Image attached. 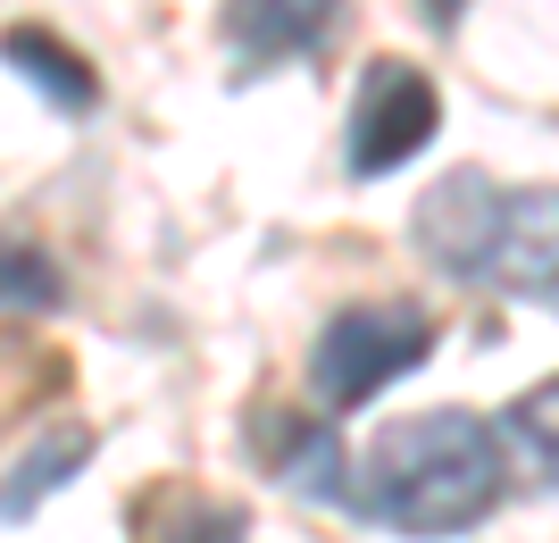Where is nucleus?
Returning <instances> with one entry per match:
<instances>
[{
    "instance_id": "f257e3e1",
    "label": "nucleus",
    "mask_w": 559,
    "mask_h": 543,
    "mask_svg": "<svg viewBox=\"0 0 559 543\" xmlns=\"http://www.w3.org/2000/svg\"><path fill=\"white\" fill-rule=\"evenodd\" d=\"M501 494H510L501 435L467 410H426V418L384 426L359 485H350V501L401 535H460V527L492 519Z\"/></svg>"
},
{
    "instance_id": "f03ea898",
    "label": "nucleus",
    "mask_w": 559,
    "mask_h": 543,
    "mask_svg": "<svg viewBox=\"0 0 559 543\" xmlns=\"http://www.w3.org/2000/svg\"><path fill=\"white\" fill-rule=\"evenodd\" d=\"M418 251L467 284H501L551 309V185L510 192L485 167H460L418 201Z\"/></svg>"
},
{
    "instance_id": "7ed1b4c3",
    "label": "nucleus",
    "mask_w": 559,
    "mask_h": 543,
    "mask_svg": "<svg viewBox=\"0 0 559 543\" xmlns=\"http://www.w3.org/2000/svg\"><path fill=\"white\" fill-rule=\"evenodd\" d=\"M426 352H435V318H426L418 302H350V309H334L326 334H318L309 385H318L326 410H359L393 377L426 368Z\"/></svg>"
},
{
    "instance_id": "20e7f679",
    "label": "nucleus",
    "mask_w": 559,
    "mask_h": 543,
    "mask_svg": "<svg viewBox=\"0 0 559 543\" xmlns=\"http://www.w3.org/2000/svg\"><path fill=\"white\" fill-rule=\"evenodd\" d=\"M435 126H443L435 75H418L409 59H376L350 101V176H393L401 160H418L435 142Z\"/></svg>"
},
{
    "instance_id": "39448f33",
    "label": "nucleus",
    "mask_w": 559,
    "mask_h": 543,
    "mask_svg": "<svg viewBox=\"0 0 559 543\" xmlns=\"http://www.w3.org/2000/svg\"><path fill=\"white\" fill-rule=\"evenodd\" d=\"M334 25H343V0H226V50L242 59V75L326 50Z\"/></svg>"
},
{
    "instance_id": "423d86ee",
    "label": "nucleus",
    "mask_w": 559,
    "mask_h": 543,
    "mask_svg": "<svg viewBox=\"0 0 559 543\" xmlns=\"http://www.w3.org/2000/svg\"><path fill=\"white\" fill-rule=\"evenodd\" d=\"M0 59L34 84V93L50 101V109H68V118H84V109H100V75L84 50H68L59 34H43V25H9L0 34Z\"/></svg>"
},
{
    "instance_id": "0eeeda50",
    "label": "nucleus",
    "mask_w": 559,
    "mask_h": 543,
    "mask_svg": "<svg viewBox=\"0 0 559 543\" xmlns=\"http://www.w3.org/2000/svg\"><path fill=\"white\" fill-rule=\"evenodd\" d=\"M84 460H93V426H50L43 444L9 469V485H0V519H25V510H34L43 494H59Z\"/></svg>"
},
{
    "instance_id": "6e6552de",
    "label": "nucleus",
    "mask_w": 559,
    "mask_h": 543,
    "mask_svg": "<svg viewBox=\"0 0 559 543\" xmlns=\"http://www.w3.org/2000/svg\"><path fill=\"white\" fill-rule=\"evenodd\" d=\"M284 444V485H293V494H309V501H350V469H343V444H334V426H284L276 435Z\"/></svg>"
},
{
    "instance_id": "1a4fd4ad",
    "label": "nucleus",
    "mask_w": 559,
    "mask_h": 543,
    "mask_svg": "<svg viewBox=\"0 0 559 543\" xmlns=\"http://www.w3.org/2000/svg\"><path fill=\"white\" fill-rule=\"evenodd\" d=\"M59 302H68L59 260L34 243H0V309H59Z\"/></svg>"
},
{
    "instance_id": "9d476101",
    "label": "nucleus",
    "mask_w": 559,
    "mask_h": 543,
    "mask_svg": "<svg viewBox=\"0 0 559 543\" xmlns=\"http://www.w3.org/2000/svg\"><path fill=\"white\" fill-rule=\"evenodd\" d=\"M510 435H518V444H535V476L551 485V385H535L526 402H510Z\"/></svg>"
},
{
    "instance_id": "9b49d317",
    "label": "nucleus",
    "mask_w": 559,
    "mask_h": 543,
    "mask_svg": "<svg viewBox=\"0 0 559 543\" xmlns=\"http://www.w3.org/2000/svg\"><path fill=\"white\" fill-rule=\"evenodd\" d=\"M176 543H242V510H201Z\"/></svg>"
},
{
    "instance_id": "f8f14e48",
    "label": "nucleus",
    "mask_w": 559,
    "mask_h": 543,
    "mask_svg": "<svg viewBox=\"0 0 559 543\" xmlns=\"http://www.w3.org/2000/svg\"><path fill=\"white\" fill-rule=\"evenodd\" d=\"M418 9H426L435 25H460V9H467V0H418Z\"/></svg>"
}]
</instances>
